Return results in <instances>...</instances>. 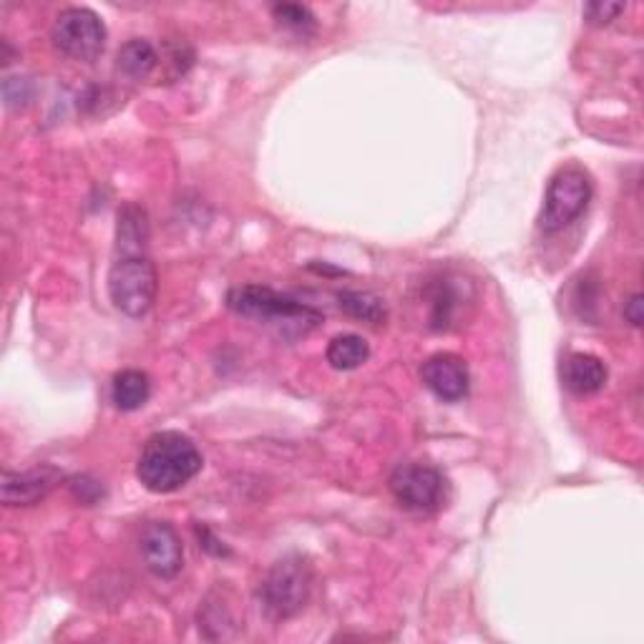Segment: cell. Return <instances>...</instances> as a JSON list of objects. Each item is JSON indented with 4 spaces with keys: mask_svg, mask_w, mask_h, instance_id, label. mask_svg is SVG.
<instances>
[{
    "mask_svg": "<svg viewBox=\"0 0 644 644\" xmlns=\"http://www.w3.org/2000/svg\"><path fill=\"white\" fill-rule=\"evenodd\" d=\"M201 454L195 440L179 430L153 434L141 448L137 478L151 494H171L189 484L201 470Z\"/></svg>",
    "mask_w": 644,
    "mask_h": 644,
    "instance_id": "cell-1",
    "label": "cell"
},
{
    "mask_svg": "<svg viewBox=\"0 0 644 644\" xmlns=\"http://www.w3.org/2000/svg\"><path fill=\"white\" fill-rule=\"evenodd\" d=\"M227 307L237 315L270 325L285 338H300L323 323V313L315 307L283 295L267 285H242L229 290Z\"/></svg>",
    "mask_w": 644,
    "mask_h": 644,
    "instance_id": "cell-2",
    "label": "cell"
},
{
    "mask_svg": "<svg viewBox=\"0 0 644 644\" xmlns=\"http://www.w3.org/2000/svg\"><path fill=\"white\" fill-rule=\"evenodd\" d=\"M157 270L147 255H121L111 265L109 297L123 315H147L157 300Z\"/></svg>",
    "mask_w": 644,
    "mask_h": 644,
    "instance_id": "cell-3",
    "label": "cell"
},
{
    "mask_svg": "<svg viewBox=\"0 0 644 644\" xmlns=\"http://www.w3.org/2000/svg\"><path fill=\"white\" fill-rule=\"evenodd\" d=\"M313 589V572L303 556H285L262 584V604L273 620H290L300 612Z\"/></svg>",
    "mask_w": 644,
    "mask_h": 644,
    "instance_id": "cell-4",
    "label": "cell"
},
{
    "mask_svg": "<svg viewBox=\"0 0 644 644\" xmlns=\"http://www.w3.org/2000/svg\"><path fill=\"white\" fill-rule=\"evenodd\" d=\"M592 201V179L582 167H564L546 187L539 225L544 232H559L584 215Z\"/></svg>",
    "mask_w": 644,
    "mask_h": 644,
    "instance_id": "cell-5",
    "label": "cell"
},
{
    "mask_svg": "<svg viewBox=\"0 0 644 644\" xmlns=\"http://www.w3.org/2000/svg\"><path fill=\"white\" fill-rule=\"evenodd\" d=\"M53 46L76 61H96L106 48V26L91 8H66L53 23Z\"/></svg>",
    "mask_w": 644,
    "mask_h": 644,
    "instance_id": "cell-6",
    "label": "cell"
},
{
    "mask_svg": "<svg viewBox=\"0 0 644 644\" xmlns=\"http://www.w3.org/2000/svg\"><path fill=\"white\" fill-rule=\"evenodd\" d=\"M390 492L408 512L430 514L446 502V478L426 464H403L390 476Z\"/></svg>",
    "mask_w": 644,
    "mask_h": 644,
    "instance_id": "cell-7",
    "label": "cell"
},
{
    "mask_svg": "<svg viewBox=\"0 0 644 644\" xmlns=\"http://www.w3.org/2000/svg\"><path fill=\"white\" fill-rule=\"evenodd\" d=\"M139 549L147 569L151 574L161 576V579H171L181 569L185 562V549H181V539L175 532V526L165 522H151L143 526Z\"/></svg>",
    "mask_w": 644,
    "mask_h": 644,
    "instance_id": "cell-8",
    "label": "cell"
},
{
    "mask_svg": "<svg viewBox=\"0 0 644 644\" xmlns=\"http://www.w3.org/2000/svg\"><path fill=\"white\" fill-rule=\"evenodd\" d=\"M420 378L436 398L446 403H456L460 398H466L468 383H470L466 360L458 358V355L454 353L430 355V358L423 363Z\"/></svg>",
    "mask_w": 644,
    "mask_h": 644,
    "instance_id": "cell-9",
    "label": "cell"
},
{
    "mask_svg": "<svg viewBox=\"0 0 644 644\" xmlns=\"http://www.w3.org/2000/svg\"><path fill=\"white\" fill-rule=\"evenodd\" d=\"M61 480V470L53 466H36L21 474H3V504L6 506H31L53 492Z\"/></svg>",
    "mask_w": 644,
    "mask_h": 644,
    "instance_id": "cell-10",
    "label": "cell"
},
{
    "mask_svg": "<svg viewBox=\"0 0 644 644\" xmlns=\"http://www.w3.org/2000/svg\"><path fill=\"white\" fill-rule=\"evenodd\" d=\"M564 386L576 396H592L600 393L607 383V365H604L597 355L589 353H574L562 365Z\"/></svg>",
    "mask_w": 644,
    "mask_h": 644,
    "instance_id": "cell-11",
    "label": "cell"
},
{
    "mask_svg": "<svg viewBox=\"0 0 644 644\" xmlns=\"http://www.w3.org/2000/svg\"><path fill=\"white\" fill-rule=\"evenodd\" d=\"M157 63H159L157 51H153V46L147 38H131V41L121 46V51L117 56V69L133 81L149 79L151 71L157 69Z\"/></svg>",
    "mask_w": 644,
    "mask_h": 644,
    "instance_id": "cell-12",
    "label": "cell"
},
{
    "mask_svg": "<svg viewBox=\"0 0 644 644\" xmlns=\"http://www.w3.org/2000/svg\"><path fill=\"white\" fill-rule=\"evenodd\" d=\"M151 383L149 375L141 370H121L117 378H113L111 386V398L117 403L119 410H139L143 403L149 400Z\"/></svg>",
    "mask_w": 644,
    "mask_h": 644,
    "instance_id": "cell-13",
    "label": "cell"
},
{
    "mask_svg": "<svg viewBox=\"0 0 644 644\" xmlns=\"http://www.w3.org/2000/svg\"><path fill=\"white\" fill-rule=\"evenodd\" d=\"M428 305H430V328L448 330L460 310V293L456 290L454 280H448V277L436 280V285L430 287L428 293Z\"/></svg>",
    "mask_w": 644,
    "mask_h": 644,
    "instance_id": "cell-14",
    "label": "cell"
},
{
    "mask_svg": "<svg viewBox=\"0 0 644 644\" xmlns=\"http://www.w3.org/2000/svg\"><path fill=\"white\" fill-rule=\"evenodd\" d=\"M328 363L335 370H355L370 358V345L355 333H345L333 338L328 345Z\"/></svg>",
    "mask_w": 644,
    "mask_h": 644,
    "instance_id": "cell-15",
    "label": "cell"
},
{
    "mask_svg": "<svg viewBox=\"0 0 644 644\" xmlns=\"http://www.w3.org/2000/svg\"><path fill=\"white\" fill-rule=\"evenodd\" d=\"M338 305L345 315H350V317H355V320H363V323L378 325L388 317L386 303H383L380 297L373 295V293L343 290V293H338Z\"/></svg>",
    "mask_w": 644,
    "mask_h": 644,
    "instance_id": "cell-16",
    "label": "cell"
},
{
    "mask_svg": "<svg viewBox=\"0 0 644 644\" xmlns=\"http://www.w3.org/2000/svg\"><path fill=\"white\" fill-rule=\"evenodd\" d=\"M147 215L139 207H127L119 215V249L121 255H143L147 245Z\"/></svg>",
    "mask_w": 644,
    "mask_h": 644,
    "instance_id": "cell-17",
    "label": "cell"
},
{
    "mask_svg": "<svg viewBox=\"0 0 644 644\" xmlns=\"http://www.w3.org/2000/svg\"><path fill=\"white\" fill-rule=\"evenodd\" d=\"M273 13H275V21H280L287 28H295V31H307V28L315 26L310 8H305V6L283 3V6H275Z\"/></svg>",
    "mask_w": 644,
    "mask_h": 644,
    "instance_id": "cell-18",
    "label": "cell"
},
{
    "mask_svg": "<svg viewBox=\"0 0 644 644\" xmlns=\"http://www.w3.org/2000/svg\"><path fill=\"white\" fill-rule=\"evenodd\" d=\"M620 13H624V6L622 3H589L584 8V16L586 21L592 26H607L612 23L614 18Z\"/></svg>",
    "mask_w": 644,
    "mask_h": 644,
    "instance_id": "cell-19",
    "label": "cell"
},
{
    "mask_svg": "<svg viewBox=\"0 0 644 644\" xmlns=\"http://www.w3.org/2000/svg\"><path fill=\"white\" fill-rule=\"evenodd\" d=\"M71 488H73L76 498H81L83 504H96V502H99V496H101V486L96 484V480H89L86 476L83 478H73Z\"/></svg>",
    "mask_w": 644,
    "mask_h": 644,
    "instance_id": "cell-20",
    "label": "cell"
},
{
    "mask_svg": "<svg viewBox=\"0 0 644 644\" xmlns=\"http://www.w3.org/2000/svg\"><path fill=\"white\" fill-rule=\"evenodd\" d=\"M624 317H627L634 328H640L642 325V295H632V300L624 305Z\"/></svg>",
    "mask_w": 644,
    "mask_h": 644,
    "instance_id": "cell-21",
    "label": "cell"
}]
</instances>
